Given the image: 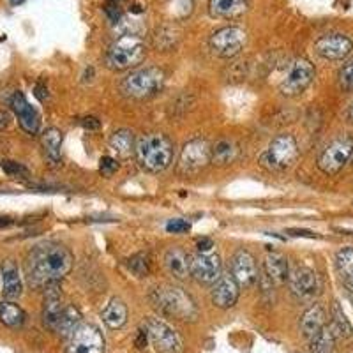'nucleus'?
<instances>
[{
	"label": "nucleus",
	"instance_id": "33",
	"mask_svg": "<svg viewBox=\"0 0 353 353\" xmlns=\"http://www.w3.org/2000/svg\"><path fill=\"white\" fill-rule=\"evenodd\" d=\"M330 327L334 329L336 336L341 337V339H352L353 337V329L350 325L345 311L339 305V302H334L332 304V323H330Z\"/></svg>",
	"mask_w": 353,
	"mask_h": 353
},
{
	"label": "nucleus",
	"instance_id": "32",
	"mask_svg": "<svg viewBox=\"0 0 353 353\" xmlns=\"http://www.w3.org/2000/svg\"><path fill=\"white\" fill-rule=\"evenodd\" d=\"M179 39H181V30L175 25H165V27H159L156 30L154 46L161 52H170V50L175 48Z\"/></svg>",
	"mask_w": 353,
	"mask_h": 353
},
{
	"label": "nucleus",
	"instance_id": "25",
	"mask_svg": "<svg viewBox=\"0 0 353 353\" xmlns=\"http://www.w3.org/2000/svg\"><path fill=\"white\" fill-rule=\"evenodd\" d=\"M110 149L117 154V157L128 159L134 152V149H137L132 131H129V129H117L112 134V138H110Z\"/></svg>",
	"mask_w": 353,
	"mask_h": 353
},
{
	"label": "nucleus",
	"instance_id": "8",
	"mask_svg": "<svg viewBox=\"0 0 353 353\" xmlns=\"http://www.w3.org/2000/svg\"><path fill=\"white\" fill-rule=\"evenodd\" d=\"M209 163H212V147L205 138L198 137L189 140L182 147L176 170H179V173H184V175H194V173L207 168Z\"/></svg>",
	"mask_w": 353,
	"mask_h": 353
},
{
	"label": "nucleus",
	"instance_id": "42",
	"mask_svg": "<svg viewBox=\"0 0 353 353\" xmlns=\"http://www.w3.org/2000/svg\"><path fill=\"white\" fill-rule=\"evenodd\" d=\"M286 233L288 235H292V237H305V239H318V235L314 232H311V230H301V228H290L286 230Z\"/></svg>",
	"mask_w": 353,
	"mask_h": 353
},
{
	"label": "nucleus",
	"instance_id": "24",
	"mask_svg": "<svg viewBox=\"0 0 353 353\" xmlns=\"http://www.w3.org/2000/svg\"><path fill=\"white\" fill-rule=\"evenodd\" d=\"M62 131L57 128H48L46 131L41 134V145H43L44 156L46 159L52 163V165H57L61 161V150H62Z\"/></svg>",
	"mask_w": 353,
	"mask_h": 353
},
{
	"label": "nucleus",
	"instance_id": "21",
	"mask_svg": "<svg viewBox=\"0 0 353 353\" xmlns=\"http://www.w3.org/2000/svg\"><path fill=\"white\" fill-rule=\"evenodd\" d=\"M165 265L168 272L176 279L191 276V256L182 248H170L165 254Z\"/></svg>",
	"mask_w": 353,
	"mask_h": 353
},
{
	"label": "nucleus",
	"instance_id": "41",
	"mask_svg": "<svg viewBox=\"0 0 353 353\" xmlns=\"http://www.w3.org/2000/svg\"><path fill=\"white\" fill-rule=\"evenodd\" d=\"M81 125H83V129H87V131H99L101 121L97 117H85V119H81Z\"/></svg>",
	"mask_w": 353,
	"mask_h": 353
},
{
	"label": "nucleus",
	"instance_id": "16",
	"mask_svg": "<svg viewBox=\"0 0 353 353\" xmlns=\"http://www.w3.org/2000/svg\"><path fill=\"white\" fill-rule=\"evenodd\" d=\"M288 283L293 297L299 301H311L316 297L320 290L316 272L309 267H297L293 272H290Z\"/></svg>",
	"mask_w": 353,
	"mask_h": 353
},
{
	"label": "nucleus",
	"instance_id": "12",
	"mask_svg": "<svg viewBox=\"0 0 353 353\" xmlns=\"http://www.w3.org/2000/svg\"><path fill=\"white\" fill-rule=\"evenodd\" d=\"M145 330L149 334L150 341L161 353H181V337L176 336L175 330L166 325L165 321L157 320V318H149L145 323Z\"/></svg>",
	"mask_w": 353,
	"mask_h": 353
},
{
	"label": "nucleus",
	"instance_id": "43",
	"mask_svg": "<svg viewBox=\"0 0 353 353\" xmlns=\"http://www.w3.org/2000/svg\"><path fill=\"white\" fill-rule=\"evenodd\" d=\"M196 248H198V251H200V253H210V251H212V248H214V241H212V239H209V237H201V239H198Z\"/></svg>",
	"mask_w": 353,
	"mask_h": 353
},
{
	"label": "nucleus",
	"instance_id": "44",
	"mask_svg": "<svg viewBox=\"0 0 353 353\" xmlns=\"http://www.w3.org/2000/svg\"><path fill=\"white\" fill-rule=\"evenodd\" d=\"M34 96H36L41 103L48 99V88H46V85L37 83L36 87H34Z\"/></svg>",
	"mask_w": 353,
	"mask_h": 353
},
{
	"label": "nucleus",
	"instance_id": "45",
	"mask_svg": "<svg viewBox=\"0 0 353 353\" xmlns=\"http://www.w3.org/2000/svg\"><path fill=\"white\" fill-rule=\"evenodd\" d=\"M11 124V115L4 110H0V129H8Z\"/></svg>",
	"mask_w": 353,
	"mask_h": 353
},
{
	"label": "nucleus",
	"instance_id": "30",
	"mask_svg": "<svg viewBox=\"0 0 353 353\" xmlns=\"http://www.w3.org/2000/svg\"><path fill=\"white\" fill-rule=\"evenodd\" d=\"M239 147L232 140H221L212 147V163L217 166H228L237 159Z\"/></svg>",
	"mask_w": 353,
	"mask_h": 353
},
{
	"label": "nucleus",
	"instance_id": "34",
	"mask_svg": "<svg viewBox=\"0 0 353 353\" xmlns=\"http://www.w3.org/2000/svg\"><path fill=\"white\" fill-rule=\"evenodd\" d=\"M336 332L330 325H325L314 337H311V350L314 353H329L336 346Z\"/></svg>",
	"mask_w": 353,
	"mask_h": 353
},
{
	"label": "nucleus",
	"instance_id": "1",
	"mask_svg": "<svg viewBox=\"0 0 353 353\" xmlns=\"http://www.w3.org/2000/svg\"><path fill=\"white\" fill-rule=\"evenodd\" d=\"M72 254L57 242H43L30 249L25 260V274L32 288H46L52 283H61L72 269Z\"/></svg>",
	"mask_w": 353,
	"mask_h": 353
},
{
	"label": "nucleus",
	"instance_id": "17",
	"mask_svg": "<svg viewBox=\"0 0 353 353\" xmlns=\"http://www.w3.org/2000/svg\"><path fill=\"white\" fill-rule=\"evenodd\" d=\"M9 106L14 112V115L18 119V124H20V128L25 132H28V134H37L39 132V113L28 103L23 92H20V90L12 92L11 99H9Z\"/></svg>",
	"mask_w": 353,
	"mask_h": 353
},
{
	"label": "nucleus",
	"instance_id": "7",
	"mask_svg": "<svg viewBox=\"0 0 353 353\" xmlns=\"http://www.w3.org/2000/svg\"><path fill=\"white\" fill-rule=\"evenodd\" d=\"M314 80V65L307 59H293L279 81V92L286 97L301 96Z\"/></svg>",
	"mask_w": 353,
	"mask_h": 353
},
{
	"label": "nucleus",
	"instance_id": "2",
	"mask_svg": "<svg viewBox=\"0 0 353 353\" xmlns=\"http://www.w3.org/2000/svg\"><path fill=\"white\" fill-rule=\"evenodd\" d=\"M134 154L141 168L147 172H165L173 161V143L163 132H149L138 138Z\"/></svg>",
	"mask_w": 353,
	"mask_h": 353
},
{
	"label": "nucleus",
	"instance_id": "35",
	"mask_svg": "<svg viewBox=\"0 0 353 353\" xmlns=\"http://www.w3.org/2000/svg\"><path fill=\"white\" fill-rule=\"evenodd\" d=\"M128 269L137 277H147L150 274V258L147 253L132 254L128 260Z\"/></svg>",
	"mask_w": 353,
	"mask_h": 353
},
{
	"label": "nucleus",
	"instance_id": "28",
	"mask_svg": "<svg viewBox=\"0 0 353 353\" xmlns=\"http://www.w3.org/2000/svg\"><path fill=\"white\" fill-rule=\"evenodd\" d=\"M244 11V0H210L209 2V12L216 18H233Z\"/></svg>",
	"mask_w": 353,
	"mask_h": 353
},
{
	"label": "nucleus",
	"instance_id": "23",
	"mask_svg": "<svg viewBox=\"0 0 353 353\" xmlns=\"http://www.w3.org/2000/svg\"><path fill=\"white\" fill-rule=\"evenodd\" d=\"M325 309L320 304H313L309 309H305V313L301 318V332L305 337H314L325 327Z\"/></svg>",
	"mask_w": 353,
	"mask_h": 353
},
{
	"label": "nucleus",
	"instance_id": "31",
	"mask_svg": "<svg viewBox=\"0 0 353 353\" xmlns=\"http://www.w3.org/2000/svg\"><path fill=\"white\" fill-rule=\"evenodd\" d=\"M25 311L20 307L18 304H14L12 301H0V321L4 323V325L12 327V329H17V327H21L25 323Z\"/></svg>",
	"mask_w": 353,
	"mask_h": 353
},
{
	"label": "nucleus",
	"instance_id": "6",
	"mask_svg": "<svg viewBox=\"0 0 353 353\" xmlns=\"http://www.w3.org/2000/svg\"><path fill=\"white\" fill-rule=\"evenodd\" d=\"M299 156V145L297 140L292 134H277L269 147L261 152L260 166H263L269 172H283V170L290 168L295 163Z\"/></svg>",
	"mask_w": 353,
	"mask_h": 353
},
{
	"label": "nucleus",
	"instance_id": "15",
	"mask_svg": "<svg viewBox=\"0 0 353 353\" xmlns=\"http://www.w3.org/2000/svg\"><path fill=\"white\" fill-rule=\"evenodd\" d=\"M223 272L221 258L214 253H198L191 256V277L200 285H214Z\"/></svg>",
	"mask_w": 353,
	"mask_h": 353
},
{
	"label": "nucleus",
	"instance_id": "26",
	"mask_svg": "<svg viewBox=\"0 0 353 353\" xmlns=\"http://www.w3.org/2000/svg\"><path fill=\"white\" fill-rule=\"evenodd\" d=\"M103 321L106 323V327L113 330L124 327V323L128 321V307H125L121 299H112L110 301V304L103 311Z\"/></svg>",
	"mask_w": 353,
	"mask_h": 353
},
{
	"label": "nucleus",
	"instance_id": "5",
	"mask_svg": "<svg viewBox=\"0 0 353 353\" xmlns=\"http://www.w3.org/2000/svg\"><path fill=\"white\" fill-rule=\"evenodd\" d=\"M163 85H165L163 69L149 65L129 72L122 80V92L134 99H149L163 90Z\"/></svg>",
	"mask_w": 353,
	"mask_h": 353
},
{
	"label": "nucleus",
	"instance_id": "50",
	"mask_svg": "<svg viewBox=\"0 0 353 353\" xmlns=\"http://www.w3.org/2000/svg\"><path fill=\"white\" fill-rule=\"evenodd\" d=\"M352 163H353V157H352Z\"/></svg>",
	"mask_w": 353,
	"mask_h": 353
},
{
	"label": "nucleus",
	"instance_id": "49",
	"mask_svg": "<svg viewBox=\"0 0 353 353\" xmlns=\"http://www.w3.org/2000/svg\"><path fill=\"white\" fill-rule=\"evenodd\" d=\"M9 2H11V6H21L25 0H9Z\"/></svg>",
	"mask_w": 353,
	"mask_h": 353
},
{
	"label": "nucleus",
	"instance_id": "36",
	"mask_svg": "<svg viewBox=\"0 0 353 353\" xmlns=\"http://www.w3.org/2000/svg\"><path fill=\"white\" fill-rule=\"evenodd\" d=\"M337 81H339V87H341L345 92H352L353 90V59H350V61L339 69Z\"/></svg>",
	"mask_w": 353,
	"mask_h": 353
},
{
	"label": "nucleus",
	"instance_id": "22",
	"mask_svg": "<svg viewBox=\"0 0 353 353\" xmlns=\"http://www.w3.org/2000/svg\"><path fill=\"white\" fill-rule=\"evenodd\" d=\"M263 270L265 276L269 277L272 283H276V285H283V283L288 281V260H286L285 254L277 253V251H272V253H269L265 256Z\"/></svg>",
	"mask_w": 353,
	"mask_h": 353
},
{
	"label": "nucleus",
	"instance_id": "9",
	"mask_svg": "<svg viewBox=\"0 0 353 353\" xmlns=\"http://www.w3.org/2000/svg\"><path fill=\"white\" fill-rule=\"evenodd\" d=\"M353 157V138H336L327 145L323 152L318 156V168L325 175H336L341 172Z\"/></svg>",
	"mask_w": 353,
	"mask_h": 353
},
{
	"label": "nucleus",
	"instance_id": "46",
	"mask_svg": "<svg viewBox=\"0 0 353 353\" xmlns=\"http://www.w3.org/2000/svg\"><path fill=\"white\" fill-rule=\"evenodd\" d=\"M147 337H149L147 330H140V334H138V339H137L138 348H143V346L147 345Z\"/></svg>",
	"mask_w": 353,
	"mask_h": 353
},
{
	"label": "nucleus",
	"instance_id": "14",
	"mask_svg": "<svg viewBox=\"0 0 353 353\" xmlns=\"http://www.w3.org/2000/svg\"><path fill=\"white\" fill-rule=\"evenodd\" d=\"M353 41L345 34H325L314 43V52L325 61H343L352 53Z\"/></svg>",
	"mask_w": 353,
	"mask_h": 353
},
{
	"label": "nucleus",
	"instance_id": "48",
	"mask_svg": "<svg viewBox=\"0 0 353 353\" xmlns=\"http://www.w3.org/2000/svg\"><path fill=\"white\" fill-rule=\"evenodd\" d=\"M348 119H350V122L353 124V103L350 105V108H348Z\"/></svg>",
	"mask_w": 353,
	"mask_h": 353
},
{
	"label": "nucleus",
	"instance_id": "39",
	"mask_svg": "<svg viewBox=\"0 0 353 353\" xmlns=\"http://www.w3.org/2000/svg\"><path fill=\"white\" fill-rule=\"evenodd\" d=\"M106 17L112 21H119L122 17V0H106L105 4Z\"/></svg>",
	"mask_w": 353,
	"mask_h": 353
},
{
	"label": "nucleus",
	"instance_id": "11",
	"mask_svg": "<svg viewBox=\"0 0 353 353\" xmlns=\"http://www.w3.org/2000/svg\"><path fill=\"white\" fill-rule=\"evenodd\" d=\"M68 353H105V337L99 327L83 323L69 337Z\"/></svg>",
	"mask_w": 353,
	"mask_h": 353
},
{
	"label": "nucleus",
	"instance_id": "19",
	"mask_svg": "<svg viewBox=\"0 0 353 353\" xmlns=\"http://www.w3.org/2000/svg\"><path fill=\"white\" fill-rule=\"evenodd\" d=\"M0 276H2V293L9 301H14L23 292V281H21L20 269H18L17 261L12 258L2 261L0 265Z\"/></svg>",
	"mask_w": 353,
	"mask_h": 353
},
{
	"label": "nucleus",
	"instance_id": "37",
	"mask_svg": "<svg viewBox=\"0 0 353 353\" xmlns=\"http://www.w3.org/2000/svg\"><path fill=\"white\" fill-rule=\"evenodd\" d=\"M0 166H2V170H4L6 175H9V176H28L30 175V172H28L23 165L17 163V161L2 159L0 161Z\"/></svg>",
	"mask_w": 353,
	"mask_h": 353
},
{
	"label": "nucleus",
	"instance_id": "3",
	"mask_svg": "<svg viewBox=\"0 0 353 353\" xmlns=\"http://www.w3.org/2000/svg\"><path fill=\"white\" fill-rule=\"evenodd\" d=\"M150 301H152L154 307L166 316H173L176 320L184 321L198 318V309L193 299L189 297L184 290L176 288V286H157L150 293Z\"/></svg>",
	"mask_w": 353,
	"mask_h": 353
},
{
	"label": "nucleus",
	"instance_id": "4",
	"mask_svg": "<svg viewBox=\"0 0 353 353\" xmlns=\"http://www.w3.org/2000/svg\"><path fill=\"white\" fill-rule=\"evenodd\" d=\"M147 46L137 34H122L110 44L105 62L112 71H128L145 61Z\"/></svg>",
	"mask_w": 353,
	"mask_h": 353
},
{
	"label": "nucleus",
	"instance_id": "13",
	"mask_svg": "<svg viewBox=\"0 0 353 353\" xmlns=\"http://www.w3.org/2000/svg\"><path fill=\"white\" fill-rule=\"evenodd\" d=\"M230 272L235 277V281L244 288H251L260 279L256 260L245 249H239L233 253L232 260H230Z\"/></svg>",
	"mask_w": 353,
	"mask_h": 353
},
{
	"label": "nucleus",
	"instance_id": "18",
	"mask_svg": "<svg viewBox=\"0 0 353 353\" xmlns=\"http://www.w3.org/2000/svg\"><path fill=\"white\" fill-rule=\"evenodd\" d=\"M239 295H241V285L235 281V277L232 274L221 276L216 283H214L212 290H210V299L212 304L219 309H230L237 304Z\"/></svg>",
	"mask_w": 353,
	"mask_h": 353
},
{
	"label": "nucleus",
	"instance_id": "29",
	"mask_svg": "<svg viewBox=\"0 0 353 353\" xmlns=\"http://www.w3.org/2000/svg\"><path fill=\"white\" fill-rule=\"evenodd\" d=\"M337 272L350 292H353V248H343L336 254Z\"/></svg>",
	"mask_w": 353,
	"mask_h": 353
},
{
	"label": "nucleus",
	"instance_id": "40",
	"mask_svg": "<svg viewBox=\"0 0 353 353\" xmlns=\"http://www.w3.org/2000/svg\"><path fill=\"white\" fill-rule=\"evenodd\" d=\"M191 230V223H188V221L184 219H170L168 223H166V232L168 233H175V235H179V233H185Z\"/></svg>",
	"mask_w": 353,
	"mask_h": 353
},
{
	"label": "nucleus",
	"instance_id": "47",
	"mask_svg": "<svg viewBox=\"0 0 353 353\" xmlns=\"http://www.w3.org/2000/svg\"><path fill=\"white\" fill-rule=\"evenodd\" d=\"M12 225V219L8 216H0V228H6V226Z\"/></svg>",
	"mask_w": 353,
	"mask_h": 353
},
{
	"label": "nucleus",
	"instance_id": "20",
	"mask_svg": "<svg viewBox=\"0 0 353 353\" xmlns=\"http://www.w3.org/2000/svg\"><path fill=\"white\" fill-rule=\"evenodd\" d=\"M65 305H62V292L59 288V283H52L44 288V305H43V321L48 329H55L59 316L64 311Z\"/></svg>",
	"mask_w": 353,
	"mask_h": 353
},
{
	"label": "nucleus",
	"instance_id": "27",
	"mask_svg": "<svg viewBox=\"0 0 353 353\" xmlns=\"http://www.w3.org/2000/svg\"><path fill=\"white\" fill-rule=\"evenodd\" d=\"M80 325H81L80 311H78L74 305H65L53 330L61 334L62 337H71V334L74 332Z\"/></svg>",
	"mask_w": 353,
	"mask_h": 353
},
{
	"label": "nucleus",
	"instance_id": "38",
	"mask_svg": "<svg viewBox=\"0 0 353 353\" xmlns=\"http://www.w3.org/2000/svg\"><path fill=\"white\" fill-rule=\"evenodd\" d=\"M119 170V161L112 156H103L99 161V172L101 175L105 176H112L113 173Z\"/></svg>",
	"mask_w": 353,
	"mask_h": 353
},
{
	"label": "nucleus",
	"instance_id": "10",
	"mask_svg": "<svg viewBox=\"0 0 353 353\" xmlns=\"http://www.w3.org/2000/svg\"><path fill=\"white\" fill-rule=\"evenodd\" d=\"M248 34L241 27H223L210 36V50L221 59H233L244 50Z\"/></svg>",
	"mask_w": 353,
	"mask_h": 353
}]
</instances>
